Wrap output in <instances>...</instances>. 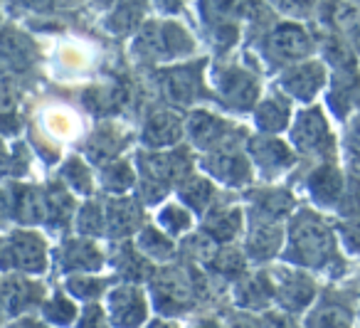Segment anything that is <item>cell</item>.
Here are the masks:
<instances>
[{"label": "cell", "mask_w": 360, "mask_h": 328, "mask_svg": "<svg viewBox=\"0 0 360 328\" xmlns=\"http://www.w3.org/2000/svg\"><path fill=\"white\" fill-rule=\"evenodd\" d=\"M333 252V234L316 215L301 213L291 222L286 257L304 267H319Z\"/></svg>", "instance_id": "1"}, {"label": "cell", "mask_w": 360, "mask_h": 328, "mask_svg": "<svg viewBox=\"0 0 360 328\" xmlns=\"http://www.w3.org/2000/svg\"><path fill=\"white\" fill-rule=\"evenodd\" d=\"M193 50V40L183 27L173 23H148L141 27L134 42V55L141 60H168V57L188 55Z\"/></svg>", "instance_id": "2"}, {"label": "cell", "mask_w": 360, "mask_h": 328, "mask_svg": "<svg viewBox=\"0 0 360 328\" xmlns=\"http://www.w3.org/2000/svg\"><path fill=\"white\" fill-rule=\"evenodd\" d=\"M141 180L168 190V185H180L193 175V160L186 149L148 151L139 156Z\"/></svg>", "instance_id": "3"}, {"label": "cell", "mask_w": 360, "mask_h": 328, "mask_svg": "<svg viewBox=\"0 0 360 328\" xmlns=\"http://www.w3.org/2000/svg\"><path fill=\"white\" fill-rule=\"evenodd\" d=\"M242 129L227 124L222 116H215L205 109H198L188 119V136L193 146L202 153H217V151H240L235 149V139Z\"/></svg>", "instance_id": "4"}, {"label": "cell", "mask_w": 360, "mask_h": 328, "mask_svg": "<svg viewBox=\"0 0 360 328\" xmlns=\"http://www.w3.org/2000/svg\"><path fill=\"white\" fill-rule=\"evenodd\" d=\"M0 264L6 269H18V272L27 274H42L47 269V247L45 239L37 232H27V229H18L11 234Z\"/></svg>", "instance_id": "5"}, {"label": "cell", "mask_w": 360, "mask_h": 328, "mask_svg": "<svg viewBox=\"0 0 360 328\" xmlns=\"http://www.w3.org/2000/svg\"><path fill=\"white\" fill-rule=\"evenodd\" d=\"M111 328H141L148 316V298L136 284H121L106 294Z\"/></svg>", "instance_id": "6"}, {"label": "cell", "mask_w": 360, "mask_h": 328, "mask_svg": "<svg viewBox=\"0 0 360 328\" xmlns=\"http://www.w3.org/2000/svg\"><path fill=\"white\" fill-rule=\"evenodd\" d=\"M198 284L183 269H165L153 277V301L163 313L183 311L195 298Z\"/></svg>", "instance_id": "7"}, {"label": "cell", "mask_w": 360, "mask_h": 328, "mask_svg": "<svg viewBox=\"0 0 360 328\" xmlns=\"http://www.w3.org/2000/svg\"><path fill=\"white\" fill-rule=\"evenodd\" d=\"M215 87L220 99L232 109H252L259 96V82L245 67H220L215 72Z\"/></svg>", "instance_id": "8"}, {"label": "cell", "mask_w": 360, "mask_h": 328, "mask_svg": "<svg viewBox=\"0 0 360 328\" xmlns=\"http://www.w3.org/2000/svg\"><path fill=\"white\" fill-rule=\"evenodd\" d=\"M291 144L301 153H330L333 136H330L321 109H306L296 116L294 126H291Z\"/></svg>", "instance_id": "9"}, {"label": "cell", "mask_w": 360, "mask_h": 328, "mask_svg": "<svg viewBox=\"0 0 360 328\" xmlns=\"http://www.w3.org/2000/svg\"><path fill=\"white\" fill-rule=\"evenodd\" d=\"M311 37L304 27L291 25V23H284V25L274 27L269 32L264 42V50L271 60L276 62H296L304 60L306 55L311 52Z\"/></svg>", "instance_id": "10"}, {"label": "cell", "mask_w": 360, "mask_h": 328, "mask_svg": "<svg viewBox=\"0 0 360 328\" xmlns=\"http://www.w3.org/2000/svg\"><path fill=\"white\" fill-rule=\"evenodd\" d=\"M202 168L210 178L235 188L250 183L252 178V165L240 151H217V153L202 156Z\"/></svg>", "instance_id": "11"}, {"label": "cell", "mask_w": 360, "mask_h": 328, "mask_svg": "<svg viewBox=\"0 0 360 328\" xmlns=\"http://www.w3.org/2000/svg\"><path fill=\"white\" fill-rule=\"evenodd\" d=\"M323 82H326V67L321 62H304V65H296L291 70H286L281 75L279 84L289 96L309 101L323 87Z\"/></svg>", "instance_id": "12"}, {"label": "cell", "mask_w": 360, "mask_h": 328, "mask_svg": "<svg viewBox=\"0 0 360 328\" xmlns=\"http://www.w3.org/2000/svg\"><path fill=\"white\" fill-rule=\"evenodd\" d=\"M106 229L111 237L124 239L143 229V208L134 198H114L106 203Z\"/></svg>", "instance_id": "13"}, {"label": "cell", "mask_w": 360, "mask_h": 328, "mask_svg": "<svg viewBox=\"0 0 360 328\" xmlns=\"http://www.w3.org/2000/svg\"><path fill=\"white\" fill-rule=\"evenodd\" d=\"M57 262H60L62 272H99L101 264H104V254L99 252L91 239L86 237H77V239H67L60 247L57 254Z\"/></svg>", "instance_id": "14"}, {"label": "cell", "mask_w": 360, "mask_h": 328, "mask_svg": "<svg viewBox=\"0 0 360 328\" xmlns=\"http://www.w3.org/2000/svg\"><path fill=\"white\" fill-rule=\"evenodd\" d=\"M183 134H186L183 131V119L175 111H153L146 119L141 139L153 151H160V149H168V146H175L183 139Z\"/></svg>", "instance_id": "15"}, {"label": "cell", "mask_w": 360, "mask_h": 328, "mask_svg": "<svg viewBox=\"0 0 360 328\" xmlns=\"http://www.w3.org/2000/svg\"><path fill=\"white\" fill-rule=\"evenodd\" d=\"M245 227V213L240 208H212L202 217V232L217 244H230Z\"/></svg>", "instance_id": "16"}, {"label": "cell", "mask_w": 360, "mask_h": 328, "mask_svg": "<svg viewBox=\"0 0 360 328\" xmlns=\"http://www.w3.org/2000/svg\"><path fill=\"white\" fill-rule=\"evenodd\" d=\"M271 286H274V296L279 298V303L286 311H301L314 298V284L304 274L286 272L279 279H274Z\"/></svg>", "instance_id": "17"}, {"label": "cell", "mask_w": 360, "mask_h": 328, "mask_svg": "<svg viewBox=\"0 0 360 328\" xmlns=\"http://www.w3.org/2000/svg\"><path fill=\"white\" fill-rule=\"evenodd\" d=\"M250 156L264 173H279L294 163V153L281 141L266 139V136L250 141Z\"/></svg>", "instance_id": "18"}, {"label": "cell", "mask_w": 360, "mask_h": 328, "mask_svg": "<svg viewBox=\"0 0 360 328\" xmlns=\"http://www.w3.org/2000/svg\"><path fill=\"white\" fill-rule=\"evenodd\" d=\"M281 227L276 222H257L252 225L250 234H247V252L245 257L257 259V262H264L271 259L281 247Z\"/></svg>", "instance_id": "19"}, {"label": "cell", "mask_w": 360, "mask_h": 328, "mask_svg": "<svg viewBox=\"0 0 360 328\" xmlns=\"http://www.w3.org/2000/svg\"><path fill=\"white\" fill-rule=\"evenodd\" d=\"M134 247L148 262H170L175 257V239L168 237L160 227H153V225H148L136 234Z\"/></svg>", "instance_id": "20"}, {"label": "cell", "mask_w": 360, "mask_h": 328, "mask_svg": "<svg viewBox=\"0 0 360 328\" xmlns=\"http://www.w3.org/2000/svg\"><path fill=\"white\" fill-rule=\"evenodd\" d=\"M178 190H180V200H183V205H186L191 213H198L205 217L212 210V200H215L217 190L207 178H202V175H191V178L178 185Z\"/></svg>", "instance_id": "21"}, {"label": "cell", "mask_w": 360, "mask_h": 328, "mask_svg": "<svg viewBox=\"0 0 360 328\" xmlns=\"http://www.w3.org/2000/svg\"><path fill=\"white\" fill-rule=\"evenodd\" d=\"M309 190L316 198V203L330 205L343 195V178L333 165H321L309 178Z\"/></svg>", "instance_id": "22"}, {"label": "cell", "mask_w": 360, "mask_h": 328, "mask_svg": "<svg viewBox=\"0 0 360 328\" xmlns=\"http://www.w3.org/2000/svg\"><path fill=\"white\" fill-rule=\"evenodd\" d=\"M13 217L20 220L22 225H37L47 217L45 210V193L37 188H18L15 205H13Z\"/></svg>", "instance_id": "23"}, {"label": "cell", "mask_w": 360, "mask_h": 328, "mask_svg": "<svg viewBox=\"0 0 360 328\" xmlns=\"http://www.w3.org/2000/svg\"><path fill=\"white\" fill-rule=\"evenodd\" d=\"M255 121L262 134H279L289 124V106L281 99H264L255 109Z\"/></svg>", "instance_id": "24"}, {"label": "cell", "mask_w": 360, "mask_h": 328, "mask_svg": "<svg viewBox=\"0 0 360 328\" xmlns=\"http://www.w3.org/2000/svg\"><path fill=\"white\" fill-rule=\"evenodd\" d=\"M101 185L106 193L124 198L126 190H131L136 185V170L129 160H114V163L104 165L101 170Z\"/></svg>", "instance_id": "25"}, {"label": "cell", "mask_w": 360, "mask_h": 328, "mask_svg": "<svg viewBox=\"0 0 360 328\" xmlns=\"http://www.w3.org/2000/svg\"><path fill=\"white\" fill-rule=\"evenodd\" d=\"M274 298V286L271 282H266L264 274L255 279H245V282L237 286V303L242 308H262Z\"/></svg>", "instance_id": "26"}, {"label": "cell", "mask_w": 360, "mask_h": 328, "mask_svg": "<svg viewBox=\"0 0 360 328\" xmlns=\"http://www.w3.org/2000/svg\"><path fill=\"white\" fill-rule=\"evenodd\" d=\"M45 210L47 222L62 227L75 215V200H72L70 190L65 185H50V190L45 193Z\"/></svg>", "instance_id": "27"}, {"label": "cell", "mask_w": 360, "mask_h": 328, "mask_svg": "<svg viewBox=\"0 0 360 328\" xmlns=\"http://www.w3.org/2000/svg\"><path fill=\"white\" fill-rule=\"evenodd\" d=\"M42 316H45V321L52 323V326L70 328V326H75L77 318H79V308H77V303L72 301L67 294H55V296H52L50 301H45V306H42Z\"/></svg>", "instance_id": "28"}, {"label": "cell", "mask_w": 360, "mask_h": 328, "mask_svg": "<svg viewBox=\"0 0 360 328\" xmlns=\"http://www.w3.org/2000/svg\"><path fill=\"white\" fill-rule=\"evenodd\" d=\"M158 227L168 237H183L193 227V213L180 203H168L158 215Z\"/></svg>", "instance_id": "29"}, {"label": "cell", "mask_w": 360, "mask_h": 328, "mask_svg": "<svg viewBox=\"0 0 360 328\" xmlns=\"http://www.w3.org/2000/svg\"><path fill=\"white\" fill-rule=\"evenodd\" d=\"M77 229H79L86 239L104 234V229H106V210H104V205L96 203V200H86V203L82 205L79 213H77Z\"/></svg>", "instance_id": "30"}, {"label": "cell", "mask_w": 360, "mask_h": 328, "mask_svg": "<svg viewBox=\"0 0 360 328\" xmlns=\"http://www.w3.org/2000/svg\"><path fill=\"white\" fill-rule=\"evenodd\" d=\"M106 279H96V277H89V274H70L65 279V286H67V294L75 298H82L86 303H96V298L104 294L106 289Z\"/></svg>", "instance_id": "31"}, {"label": "cell", "mask_w": 360, "mask_h": 328, "mask_svg": "<svg viewBox=\"0 0 360 328\" xmlns=\"http://www.w3.org/2000/svg\"><path fill=\"white\" fill-rule=\"evenodd\" d=\"M198 87V75H193L191 70H170L168 82H165V94L173 101H186L193 99V89Z\"/></svg>", "instance_id": "32"}, {"label": "cell", "mask_w": 360, "mask_h": 328, "mask_svg": "<svg viewBox=\"0 0 360 328\" xmlns=\"http://www.w3.org/2000/svg\"><path fill=\"white\" fill-rule=\"evenodd\" d=\"M62 178L65 183L72 188V193L79 195H89L91 188H94V178H91V170L82 163L79 158H70L65 165H62Z\"/></svg>", "instance_id": "33"}, {"label": "cell", "mask_w": 360, "mask_h": 328, "mask_svg": "<svg viewBox=\"0 0 360 328\" xmlns=\"http://www.w3.org/2000/svg\"><path fill=\"white\" fill-rule=\"evenodd\" d=\"M210 267L215 269L220 277L237 279V277H242V269H245V254L235 247H222V249H217V254L212 257Z\"/></svg>", "instance_id": "34"}, {"label": "cell", "mask_w": 360, "mask_h": 328, "mask_svg": "<svg viewBox=\"0 0 360 328\" xmlns=\"http://www.w3.org/2000/svg\"><path fill=\"white\" fill-rule=\"evenodd\" d=\"M309 328H350V316L340 306H321L311 313Z\"/></svg>", "instance_id": "35"}, {"label": "cell", "mask_w": 360, "mask_h": 328, "mask_svg": "<svg viewBox=\"0 0 360 328\" xmlns=\"http://www.w3.org/2000/svg\"><path fill=\"white\" fill-rule=\"evenodd\" d=\"M75 328H111L109 313H106V308L101 303H86L79 311Z\"/></svg>", "instance_id": "36"}, {"label": "cell", "mask_w": 360, "mask_h": 328, "mask_svg": "<svg viewBox=\"0 0 360 328\" xmlns=\"http://www.w3.org/2000/svg\"><path fill=\"white\" fill-rule=\"evenodd\" d=\"M343 237H345V242H348V247L360 249V220H355V222H350L348 227H345Z\"/></svg>", "instance_id": "37"}, {"label": "cell", "mask_w": 360, "mask_h": 328, "mask_svg": "<svg viewBox=\"0 0 360 328\" xmlns=\"http://www.w3.org/2000/svg\"><path fill=\"white\" fill-rule=\"evenodd\" d=\"M230 328H262V326L255 321V318H250V316H237V318H232V326Z\"/></svg>", "instance_id": "38"}, {"label": "cell", "mask_w": 360, "mask_h": 328, "mask_svg": "<svg viewBox=\"0 0 360 328\" xmlns=\"http://www.w3.org/2000/svg\"><path fill=\"white\" fill-rule=\"evenodd\" d=\"M350 153L355 156V158L360 160V124L353 129V134H350Z\"/></svg>", "instance_id": "39"}, {"label": "cell", "mask_w": 360, "mask_h": 328, "mask_svg": "<svg viewBox=\"0 0 360 328\" xmlns=\"http://www.w3.org/2000/svg\"><path fill=\"white\" fill-rule=\"evenodd\" d=\"M146 328H178V323L168 321V318H155V321H150Z\"/></svg>", "instance_id": "40"}, {"label": "cell", "mask_w": 360, "mask_h": 328, "mask_svg": "<svg viewBox=\"0 0 360 328\" xmlns=\"http://www.w3.org/2000/svg\"><path fill=\"white\" fill-rule=\"evenodd\" d=\"M193 328H222V326L215 321V318H205V321H200L198 326H193Z\"/></svg>", "instance_id": "41"}, {"label": "cell", "mask_w": 360, "mask_h": 328, "mask_svg": "<svg viewBox=\"0 0 360 328\" xmlns=\"http://www.w3.org/2000/svg\"><path fill=\"white\" fill-rule=\"evenodd\" d=\"M358 45H360V35H358Z\"/></svg>", "instance_id": "42"}]
</instances>
